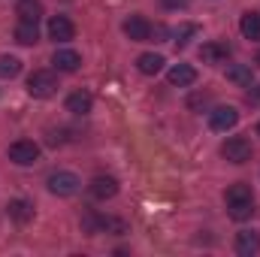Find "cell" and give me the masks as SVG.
Here are the masks:
<instances>
[{
  "label": "cell",
  "mask_w": 260,
  "mask_h": 257,
  "mask_svg": "<svg viewBox=\"0 0 260 257\" xmlns=\"http://www.w3.org/2000/svg\"><path fill=\"white\" fill-rule=\"evenodd\" d=\"M27 91H30V97L46 100V97H52L58 91V76L52 70H34L30 79H27Z\"/></svg>",
  "instance_id": "6da1fadb"
},
{
  "label": "cell",
  "mask_w": 260,
  "mask_h": 257,
  "mask_svg": "<svg viewBox=\"0 0 260 257\" xmlns=\"http://www.w3.org/2000/svg\"><path fill=\"white\" fill-rule=\"evenodd\" d=\"M221 154L230 160V164H248L251 160V142L245 139V136H230L224 145H221Z\"/></svg>",
  "instance_id": "7a4b0ae2"
},
{
  "label": "cell",
  "mask_w": 260,
  "mask_h": 257,
  "mask_svg": "<svg viewBox=\"0 0 260 257\" xmlns=\"http://www.w3.org/2000/svg\"><path fill=\"white\" fill-rule=\"evenodd\" d=\"M9 160L18 164V167H30V164L40 160V145L34 139H18V142L9 145Z\"/></svg>",
  "instance_id": "3957f363"
},
{
  "label": "cell",
  "mask_w": 260,
  "mask_h": 257,
  "mask_svg": "<svg viewBox=\"0 0 260 257\" xmlns=\"http://www.w3.org/2000/svg\"><path fill=\"white\" fill-rule=\"evenodd\" d=\"M79 188H82V179H79L76 173L61 170V173H52V176H49V191L58 194V197H73Z\"/></svg>",
  "instance_id": "277c9868"
},
{
  "label": "cell",
  "mask_w": 260,
  "mask_h": 257,
  "mask_svg": "<svg viewBox=\"0 0 260 257\" xmlns=\"http://www.w3.org/2000/svg\"><path fill=\"white\" fill-rule=\"evenodd\" d=\"M236 121H239V112H236L233 106H215V109L209 112V127L218 130V133L236 127Z\"/></svg>",
  "instance_id": "5b68a950"
},
{
  "label": "cell",
  "mask_w": 260,
  "mask_h": 257,
  "mask_svg": "<svg viewBox=\"0 0 260 257\" xmlns=\"http://www.w3.org/2000/svg\"><path fill=\"white\" fill-rule=\"evenodd\" d=\"M49 37H52L55 43H70V40L76 37V27H73V21H70L67 15H55V18L49 21Z\"/></svg>",
  "instance_id": "8992f818"
},
{
  "label": "cell",
  "mask_w": 260,
  "mask_h": 257,
  "mask_svg": "<svg viewBox=\"0 0 260 257\" xmlns=\"http://www.w3.org/2000/svg\"><path fill=\"white\" fill-rule=\"evenodd\" d=\"M124 34H127L133 43H145V40L151 37V24H148V18H142V15H130L127 21H124Z\"/></svg>",
  "instance_id": "52a82bcc"
},
{
  "label": "cell",
  "mask_w": 260,
  "mask_h": 257,
  "mask_svg": "<svg viewBox=\"0 0 260 257\" xmlns=\"http://www.w3.org/2000/svg\"><path fill=\"white\" fill-rule=\"evenodd\" d=\"M167 79H170V85L188 88V85H194V82H197V70L191 64H176L170 73H167Z\"/></svg>",
  "instance_id": "ba28073f"
},
{
  "label": "cell",
  "mask_w": 260,
  "mask_h": 257,
  "mask_svg": "<svg viewBox=\"0 0 260 257\" xmlns=\"http://www.w3.org/2000/svg\"><path fill=\"white\" fill-rule=\"evenodd\" d=\"M91 106H94V100H91L88 91H73L67 97V112H73V115H88Z\"/></svg>",
  "instance_id": "9c48e42d"
},
{
  "label": "cell",
  "mask_w": 260,
  "mask_h": 257,
  "mask_svg": "<svg viewBox=\"0 0 260 257\" xmlns=\"http://www.w3.org/2000/svg\"><path fill=\"white\" fill-rule=\"evenodd\" d=\"M91 194H94L97 200H112V197L118 194V182H115L112 176H97V179L91 182Z\"/></svg>",
  "instance_id": "30bf717a"
},
{
  "label": "cell",
  "mask_w": 260,
  "mask_h": 257,
  "mask_svg": "<svg viewBox=\"0 0 260 257\" xmlns=\"http://www.w3.org/2000/svg\"><path fill=\"white\" fill-rule=\"evenodd\" d=\"M52 64L58 67L61 73H76L79 64H82V58H79V52H73V49H58L55 58H52Z\"/></svg>",
  "instance_id": "8fae6325"
},
{
  "label": "cell",
  "mask_w": 260,
  "mask_h": 257,
  "mask_svg": "<svg viewBox=\"0 0 260 257\" xmlns=\"http://www.w3.org/2000/svg\"><path fill=\"white\" fill-rule=\"evenodd\" d=\"M257 251H260V236L254 230H245V233L236 236V254L251 257V254H257Z\"/></svg>",
  "instance_id": "7c38bea8"
},
{
  "label": "cell",
  "mask_w": 260,
  "mask_h": 257,
  "mask_svg": "<svg viewBox=\"0 0 260 257\" xmlns=\"http://www.w3.org/2000/svg\"><path fill=\"white\" fill-rule=\"evenodd\" d=\"M6 212H9V218H12V221L27 224V221L34 218V203H27V200H9Z\"/></svg>",
  "instance_id": "4fadbf2b"
},
{
  "label": "cell",
  "mask_w": 260,
  "mask_h": 257,
  "mask_svg": "<svg viewBox=\"0 0 260 257\" xmlns=\"http://www.w3.org/2000/svg\"><path fill=\"white\" fill-rule=\"evenodd\" d=\"M224 200H227V206L254 203V197H251V185H245V182H236V185H230V188H227V194H224Z\"/></svg>",
  "instance_id": "5bb4252c"
},
{
  "label": "cell",
  "mask_w": 260,
  "mask_h": 257,
  "mask_svg": "<svg viewBox=\"0 0 260 257\" xmlns=\"http://www.w3.org/2000/svg\"><path fill=\"white\" fill-rule=\"evenodd\" d=\"M15 40H18L21 46L40 43V27H37V21H18V24H15Z\"/></svg>",
  "instance_id": "9a60e30c"
},
{
  "label": "cell",
  "mask_w": 260,
  "mask_h": 257,
  "mask_svg": "<svg viewBox=\"0 0 260 257\" xmlns=\"http://www.w3.org/2000/svg\"><path fill=\"white\" fill-rule=\"evenodd\" d=\"M136 67H139V73H145V76H157V73L164 70V58L154 55V52H145V55L136 58Z\"/></svg>",
  "instance_id": "2e32d148"
},
{
  "label": "cell",
  "mask_w": 260,
  "mask_h": 257,
  "mask_svg": "<svg viewBox=\"0 0 260 257\" xmlns=\"http://www.w3.org/2000/svg\"><path fill=\"white\" fill-rule=\"evenodd\" d=\"M239 30H242V37L245 40H260V12H245L242 15V21H239Z\"/></svg>",
  "instance_id": "e0dca14e"
},
{
  "label": "cell",
  "mask_w": 260,
  "mask_h": 257,
  "mask_svg": "<svg viewBox=\"0 0 260 257\" xmlns=\"http://www.w3.org/2000/svg\"><path fill=\"white\" fill-rule=\"evenodd\" d=\"M227 79H230V82H236V85H242V88H251V82H254L251 67H248V64H230V67H227Z\"/></svg>",
  "instance_id": "ac0fdd59"
},
{
  "label": "cell",
  "mask_w": 260,
  "mask_h": 257,
  "mask_svg": "<svg viewBox=\"0 0 260 257\" xmlns=\"http://www.w3.org/2000/svg\"><path fill=\"white\" fill-rule=\"evenodd\" d=\"M43 3L40 0H18V21H40Z\"/></svg>",
  "instance_id": "d6986e66"
},
{
  "label": "cell",
  "mask_w": 260,
  "mask_h": 257,
  "mask_svg": "<svg viewBox=\"0 0 260 257\" xmlns=\"http://www.w3.org/2000/svg\"><path fill=\"white\" fill-rule=\"evenodd\" d=\"M227 55H230V49L221 46V43H206V46L200 49V58H203L206 64H218V61H224Z\"/></svg>",
  "instance_id": "ffe728a7"
},
{
  "label": "cell",
  "mask_w": 260,
  "mask_h": 257,
  "mask_svg": "<svg viewBox=\"0 0 260 257\" xmlns=\"http://www.w3.org/2000/svg\"><path fill=\"white\" fill-rule=\"evenodd\" d=\"M21 73V61L15 55H0V79H15Z\"/></svg>",
  "instance_id": "44dd1931"
},
{
  "label": "cell",
  "mask_w": 260,
  "mask_h": 257,
  "mask_svg": "<svg viewBox=\"0 0 260 257\" xmlns=\"http://www.w3.org/2000/svg\"><path fill=\"white\" fill-rule=\"evenodd\" d=\"M233 221H248L254 215V203H239V206H227Z\"/></svg>",
  "instance_id": "7402d4cb"
},
{
  "label": "cell",
  "mask_w": 260,
  "mask_h": 257,
  "mask_svg": "<svg viewBox=\"0 0 260 257\" xmlns=\"http://www.w3.org/2000/svg\"><path fill=\"white\" fill-rule=\"evenodd\" d=\"M194 34H197V24H185L182 30H176V46L182 49V46L188 43V37H194Z\"/></svg>",
  "instance_id": "603a6c76"
},
{
  "label": "cell",
  "mask_w": 260,
  "mask_h": 257,
  "mask_svg": "<svg viewBox=\"0 0 260 257\" xmlns=\"http://www.w3.org/2000/svg\"><path fill=\"white\" fill-rule=\"evenodd\" d=\"M164 3H167V6H173V9H176V6H185V3H188V0H164Z\"/></svg>",
  "instance_id": "cb8c5ba5"
},
{
  "label": "cell",
  "mask_w": 260,
  "mask_h": 257,
  "mask_svg": "<svg viewBox=\"0 0 260 257\" xmlns=\"http://www.w3.org/2000/svg\"><path fill=\"white\" fill-rule=\"evenodd\" d=\"M254 94H257V97H260V88H257V91H254Z\"/></svg>",
  "instance_id": "d4e9b609"
},
{
  "label": "cell",
  "mask_w": 260,
  "mask_h": 257,
  "mask_svg": "<svg viewBox=\"0 0 260 257\" xmlns=\"http://www.w3.org/2000/svg\"><path fill=\"white\" fill-rule=\"evenodd\" d=\"M257 64H260V52H257Z\"/></svg>",
  "instance_id": "484cf974"
},
{
  "label": "cell",
  "mask_w": 260,
  "mask_h": 257,
  "mask_svg": "<svg viewBox=\"0 0 260 257\" xmlns=\"http://www.w3.org/2000/svg\"><path fill=\"white\" fill-rule=\"evenodd\" d=\"M257 133H260V124H257Z\"/></svg>",
  "instance_id": "4316f807"
}]
</instances>
